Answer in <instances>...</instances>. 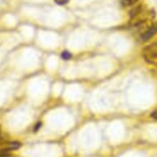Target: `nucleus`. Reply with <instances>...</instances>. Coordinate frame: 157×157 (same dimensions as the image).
Masks as SVG:
<instances>
[{"label":"nucleus","mask_w":157,"mask_h":157,"mask_svg":"<svg viewBox=\"0 0 157 157\" xmlns=\"http://www.w3.org/2000/svg\"><path fill=\"white\" fill-rule=\"evenodd\" d=\"M157 34V22L152 23L143 33L140 36V40L142 42H147Z\"/></svg>","instance_id":"nucleus-2"},{"label":"nucleus","mask_w":157,"mask_h":157,"mask_svg":"<svg viewBox=\"0 0 157 157\" xmlns=\"http://www.w3.org/2000/svg\"><path fill=\"white\" fill-rule=\"evenodd\" d=\"M40 126H41V124H40H40H36V128H35V131H37V129L40 128Z\"/></svg>","instance_id":"nucleus-7"},{"label":"nucleus","mask_w":157,"mask_h":157,"mask_svg":"<svg viewBox=\"0 0 157 157\" xmlns=\"http://www.w3.org/2000/svg\"><path fill=\"white\" fill-rule=\"evenodd\" d=\"M61 57H62L63 59L64 60H69L71 58H72V54H71V53L68 51H63L62 53V54H61Z\"/></svg>","instance_id":"nucleus-5"},{"label":"nucleus","mask_w":157,"mask_h":157,"mask_svg":"<svg viewBox=\"0 0 157 157\" xmlns=\"http://www.w3.org/2000/svg\"><path fill=\"white\" fill-rule=\"evenodd\" d=\"M145 60L150 64L157 66V42L145 47L142 51Z\"/></svg>","instance_id":"nucleus-1"},{"label":"nucleus","mask_w":157,"mask_h":157,"mask_svg":"<svg viewBox=\"0 0 157 157\" xmlns=\"http://www.w3.org/2000/svg\"><path fill=\"white\" fill-rule=\"evenodd\" d=\"M0 157H18L16 156L15 155H12L11 152L6 151H3L0 150Z\"/></svg>","instance_id":"nucleus-4"},{"label":"nucleus","mask_w":157,"mask_h":157,"mask_svg":"<svg viewBox=\"0 0 157 157\" xmlns=\"http://www.w3.org/2000/svg\"><path fill=\"white\" fill-rule=\"evenodd\" d=\"M139 0H122V4H123V6H125V7H129V6L134 5Z\"/></svg>","instance_id":"nucleus-3"},{"label":"nucleus","mask_w":157,"mask_h":157,"mask_svg":"<svg viewBox=\"0 0 157 157\" xmlns=\"http://www.w3.org/2000/svg\"><path fill=\"white\" fill-rule=\"evenodd\" d=\"M55 1V3L57 4H59V5H65L66 3H68V1L69 0H54Z\"/></svg>","instance_id":"nucleus-6"}]
</instances>
